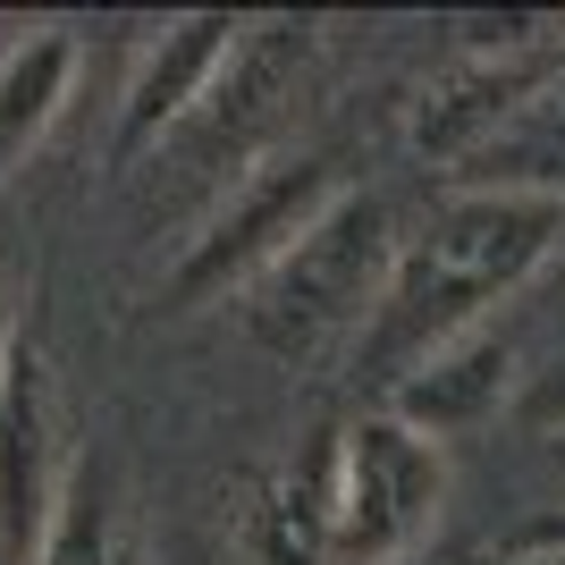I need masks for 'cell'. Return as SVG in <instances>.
<instances>
[{
    "instance_id": "6da1fadb",
    "label": "cell",
    "mask_w": 565,
    "mask_h": 565,
    "mask_svg": "<svg viewBox=\"0 0 565 565\" xmlns=\"http://www.w3.org/2000/svg\"><path fill=\"white\" fill-rule=\"evenodd\" d=\"M557 245H565V194L456 186L388 262V287H380L372 321H363V363L405 388L423 363L481 338V321L532 270H548Z\"/></svg>"
},
{
    "instance_id": "5b68a950",
    "label": "cell",
    "mask_w": 565,
    "mask_h": 565,
    "mask_svg": "<svg viewBox=\"0 0 565 565\" xmlns=\"http://www.w3.org/2000/svg\"><path fill=\"white\" fill-rule=\"evenodd\" d=\"M557 68H565V34H541V43H481L465 68L423 102L414 143L439 152V161H481V152L515 127V110L541 94Z\"/></svg>"
},
{
    "instance_id": "5bb4252c",
    "label": "cell",
    "mask_w": 565,
    "mask_h": 565,
    "mask_svg": "<svg viewBox=\"0 0 565 565\" xmlns=\"http://www.w3.org/2000/svg\"><path fill=\"white\" fill-rule=\"evenodd\" d=\"M405 565H448V557H405Z\"/></svg>"
},
{
    "instance_id": "9c48e42d",
    "label": "cell",
    "mask_w": 565,
    "mask_h": 565,
    "mask_svg": "<svg viewBox=\"0 0 565 565\" xmlns=\"http://www.w3.org/2000/svg\"><path fill=\"white\" fill-rule=\"evenodd\" d=\"M34 565H118V472L110 456H76L60 472V507H51Z\"/></svg>"
},
{
    "instance_id": "3957f363",
    "label": "cell",
    "mask_w": 565,
    "mask_h": 565,
    "mask_svg": "<svg viewBox=\"0 0 565 565\" xmlns=\"http://www.w3.org/2000/svg\"><path fill=\"white\" fill-rule=\"evenodd\" d=\"M338 194H347V186H338L330 152H279V161H254L228 186V203L203 220V236L178 254V270H169V305H212V296H228V287L254 296V287L270 279L321 220H330Z\"/></svg>"
},
{
    "instance_id": "8fae6325",
    "label": "cell",
    "mask_w": 565,
    "mask_h": 565,
    "mask_svg": "<svg viewBox=\"0 0 565 565\" xmlns=\"http://www.w3.org/2000/svg\"><path fill=\"white\" fill-rule=\"evenodd\" d=\"M498 372H507V354L490 347V338H465V347H448L439 363H423V372L397 388V414L423 430H448L456 414H481V405L498 397Z\"/></svg>"
},
{
    "instance_id": "52a82bcc",
    "label": "cell",
    "mask_w": 565,
    "mask_h": 565,
    "mask_svg": "<svg viewBox=\"0 0 565 565\" xmlns=\"http://www.w3.org/2000/svg\"><path fill=\"white\" fill-rule=\"evenodd\" d=\"M60 481H51V372L18 338L9 380H0V565H34Z\"/></svg>"
},
{
    "instance_id": "7a4b0ae2",
    "label": "cell",
    "mask_w": 565,
    "mask_h": 565,
    "mask_svg": "<svg viewBox=\"0 0 565 565\" xmlns=\"http://www.w3.org/2000/svg\"><path fill=\"white\" fill-rule=\"evenodd\" d=\"M448 507V439L380 405L338 430L330 472V565H405L430 548Z\"/></svg>"
},
{
    "instance_id": "277c9868",
    "label": "cell",
    "mask_w": 565,
    "mask_h": 565,
    "mask_svg": "<svg viewBox=\"0 0 565 565\" xmlns=\"http://www.w3.org/2000/svg\"><path fill=\"white\" fill-rule=\"evenodd\" d=\"M388 262H397V245H388V203H380V194H338L330 220L254 287V338L270 354H287V363L312 354V347H330L338 330L372 321L380 287H388Z\"/></svg>"
},
{
    "instance_id": "ba28073f",
    "label": "cell",
    "mask_w": 565,
    "mask_h": 565,
    "mask_svg": "<svg viewBox=\"0 0 565 565\" xmlns=\"http://www.w3.org/2000/svg\"><path fill=\"white\" fill-rule=\"evenodd\" d=\"M68 94H76V43L60 25L25 34V43L0 60V178L51 136V118H60Z\"/></svg>"
},
{
    "instance_id": "4fadbf2b",
    "label": "cell",
    "mask_w": 565,
    "mask_h": 565,
    "mask_svg": "<svg viewBox=\"0 0 565 565\" xmlns=\"http://www.w3.org/2000/svg\"><path fill=\"white\" fill-rule=\"evenodd\" d=\"M9 354H18V330H9V287H0V380H9Z\"/></svg>"
},
{
    "instance_id": "30bf717a",
    "label": "cell",
    "mask_w": 565,
    "mask_h": 565,
    "mask_svg": "<svg viewBox=\"0 0 565 565\" xmlns=\"http://www.w3.org/2000/svg\"><path fill=\"white\" fill-rule=\"evenodd\" d=\"M557 178H565V68L548 76L541 94L515 110V127L472 161V186H541V194H557Z\"/></svg>"
},
{
    "instance_id": "8992f818",
    "label": "cell",
    "mask_w": 565,
    "mask_h": 565,
    "mask_svg": "<svg viewBox=\"0 0 565 565\" xmlns=\"http://www.w3.org/2000/svg\"><path fill=\"white\" fill-rule=\"evenodd\" d=\"M236 43H245V25L220 18V9L161 25V43L143 51L136 85H127V110H118V161H136L143 143H161L169 127H186V118L212 110V94H220V76H228Z\"/></svg>"
},
{
    "instance_id": "7c38bea8",
    "label": "cell",
    "mask_w": 565,
    "mask_h": 565,
    "mask_svg": "<svg viewBox=\"0 0 565 565\" xmlns=\"http://www.w3.org/2000/svg\"><path fill=\"white\" fill-rule=\"evenodd\" d=\"M523 423H532V430H557V423H565V354L548 363L541 380H532V397H523Z\"/></svg>"
}]
</instances>
